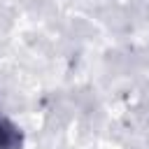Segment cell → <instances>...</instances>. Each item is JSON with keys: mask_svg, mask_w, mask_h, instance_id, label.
I'll return each instance as SVG.
<instances>
[{"mask_svg": "<svg viewBox=\"0 0 149 149\" xmlns=\"http://www.w3.org/2000/svg\"><path fill=\"white\" fill-rule=\"evenodd\" d=\"M23 130L5 114H0V149H23Z\"/></svg>", "mask_w": 149, "mask_h": 149, "instance_id": "6da1fadb", "label": "cell"}]
</instances>
